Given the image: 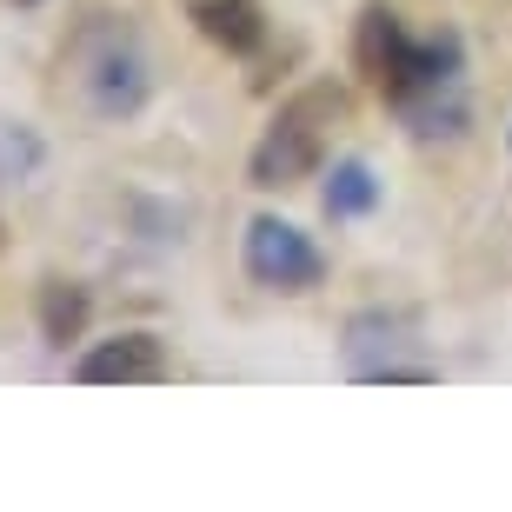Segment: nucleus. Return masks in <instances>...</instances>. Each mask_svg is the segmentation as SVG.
Here are the masks:
<instances>
[{"instance_id":"obj_1","label":"nucleus","mask_w":512,"mask_h":512,"mask_svg":"<svg viewBox=\"0 0 512 512\" xmlns=\"http://www.w3.org/2000/svg\"><path fill=\"white\" fill-rule=\"evenodd\" d=\"M353 67L406 120L413 140H453L466 127V40L453 27L413 34L399 7L366 0L353 27Z\"/></svg>"},{"instance_id":"obj_2","label":"nucleus","mask_w":512,"mask_h":512,"mask_svg":"<svg viewBox=\"0 0 512 512\" xmlns=\"http://www.w3.org/2000/svg\"><path fill=\"white\" fill-rule=\"evenodd\" d=\"M60 87L74 94V107L87 120H133L153 94V67L147 47L127 20L100 14L87 20L74 40H67V60H60Z\"/></svg>"},{"instance_id":"obj_3","label":"nucleus","mask_w":512,"mask_h":512,"mask_svg":"<svg viewBox=\"0 0 512 512\" xmlns=\"http://www.w3.org/2000/svg\"><path fill=\"white\" fill-rule=\"evenodd\" d=\"M340 120H346V94L333 87V80L300 87V94L273 114V127L260 133V147H253V160H247L253 187L286 193V187H300V180H313L320 160H326V140H333Z\"/></svg>"},{"instance_id":"obj_4","label":"nucleus","mask_w":512,"mask_h":512,"mask_svg":"<svg viewBox=\"0 0 512 512\" xmlns=\"http://www.w3.org/2000/svg\"><path fill=\"white\" fill-rule=\"evenodd\" d=\"M340 353H346V373L366 380V386H426V380H439V366L426 360L419 326L406 320V313H386V306L346 320Z\"/></svg>"},{"instance_id":"obj_5","label":"nucleus","mask_w":512,"mask_h":512,"mask_svg":"<svg viewBox=\"0 0 512 512\" xmlns=\"http://www.w3.org/2000/svg\"><path fill=\"white\" fill-rule=\"evenodd\" d=\"M240 266H247V280L266 286V293H313L326 280V253L306 240L293 220L280 213H260L247 220V240H240Z\"/></svg>"},{"instance_id":"obj_6","label":"nucleus","mask_w":512,"mask_h":512,"mask_svg":"<svg viewBox=\"0 0 512 512\" xmlns=\"http://www.w3.org/2000/svg\"><path fill=\"white\" fill-rule=\"evenodd\" d=\"M80 386H160L167 380V346L153 333H120V340H100L87 360L74 366Z\"/></svg>"},{"instance_id":"obj_7","label":"nucleus","mask_w":512,"mask_h":512,"mask_svg":"<svg viewBox=\"0 0 512 512\" xmlns=\"http://www.w3.org/2000/svg\"><path fill=\"white\" fill-rule=\"evenodd\" d=\"M193 27L233 60H247L266 47V7L260 0H193Z\"/></svg>"},{"instance_id":"obj_8","label":"nucleus","mask_w":512,"mask_h":512,"mask_svg":"<svg viewBox=\"0 0 512 512\" xmlns=\"http://www.w3.org/2000/svg\"><path fill=\"white\" fill-rule=\"evenodd\" d=\"M320 207H326V220H366V213L380 207V180H373V167H366L360 153L333 160V173H326V187H320Z\"/></svg>"},{"instance_id":"obj_9","label":"nucleus","mask_w":512,"mask_h":512,"mask_svg":"<svg viewBox=\"0 0 512 512\" xmlns=\"http://www.w3.org/2000/svg\"><path fill=\"white\" fill-rule=\"evenodd\" d=\"M87 313H94L87 286H74V280H47L40 286V333H47V346L80 340V333H87Z\"/></svg>"},{"instance_id":"obj_10","label":"nucleus","mask_w":512,"mask_h":512,"mask_svg":"<svg viewBox=\"0 0 512 512\" xmlns=\"http://www.w3.org/2000/svg\"><path fill=\"white\" fill-rule=\"evenodd\" d=\"M14 7H40V0H14Z\"/></svg>"}]
</instances>
